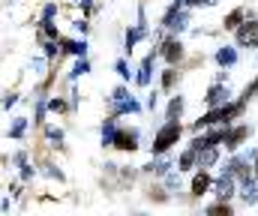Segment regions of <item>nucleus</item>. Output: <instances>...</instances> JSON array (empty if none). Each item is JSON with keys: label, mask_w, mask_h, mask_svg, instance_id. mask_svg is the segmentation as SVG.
<instances>
[{"label": "nucleus", "mask_w": 258, "mask_h": 216, "mask_svg": "<svg viewBox=\"0 0 258 216\" xmlns=\"http://www.w3.org/2000/svg\"><path fill=\"white\" fill-rule=\"evenodd\" d=\"M180 132H183V129H180V123H177V120H168V123L159 129V135L153 138V153H165L171 144H177Z\"/></svg>", "instance_id": "nucleus-1"}, {"label": "nucleus", "mask_w": 258, "mask_h": 216, "mask_svg": "<svg viewBox=\"0 0 258 216\" xmlns=\"http://www.w3.org/2000/svg\"><path fill=\"white\" fill-rule=\"evenodd\" d=\"M237 45L258 48V21H246L243 27H237Z\"/></svg>", "instance_id": "nucleus-2"}, {"label": "nucleus", "mask_w": 258, "mask_h": 216, "mask_svg": "<svg viewBox=\"0 0 258 216\" xmlns=\"http://www.w3.org/2000/svg\"><path fill=\"white\" fill-rule=\"evenodd\" d=\"M249 135V129L246 126H237V129H225V135H222V141H225V147L228 150H237L240 147V141Z\"/></svg>", "instance_id": "nucleus-3"}, {"label": "nucleus", "mask_w": 258, "mask_h": 216, "mask_svg": "<svg viewBox=\"0 0 258 216\" xmlns=\"http://www.w3.org/2000/svg\"><path fill=\"white\" fill-rule=\"evenodd\" d=\"M135 141H138V135H135V132H126V129L114 132V138H111V144L120 147V150H135V147H138Z\"/></svg>", "instance_id": "nucleus-4"}, {"label": "nucleus", "mask_w": 258, "mask_h": 216, "mask_svg": "<svg viewBox=\"0 0 258 216\" xmlns=\"http://www.w3.org/2000/svg\"><path fill=\"white\" fill-rule=\"evenodd\" d=\"M162 57H165L168 63H177V60L183 57V45H180L177 39H168V42L162 45Z\"/></svg>", "instance_id": "nucleus-5"}, {"label": "nucleus", "mask_w": 258, "mask_h": 216, "mask_svg": "<svg viewBox=\"0 0 258 216\" xmlns=\"http://www.w3.org/2000/svg\"><path fill=\"white\" fill-rule=\"evenodd\" d=\"M216 195H219L222 201L234 195V174H231V171H228L225 177H219V180H216Z\"/></svg>", "instance_id": "nucleus-6"}, {"label": "nucleus", "mask_w": 258, "mask_h": 216, "mask_svg": "<svg viewBox=\"0 0 258 216\" xmlns=\"http://www.w3.org/2000/svg\"><path fill=\"white\" fill-rule=\"evenodd\" d=\"M204 99H207V105H213V108H216V105H222V102L228 99V90L216 84V87H210V93H207Z\"/></svg>", "instance_id": "nucleus-7"}, {"label": "nucleus", "mask_w": 258, "mask_h": 216, "mask_svg": "<svg viewBox=\"0 0 258 216\" xmlns=\"http://www.w3.org/2000/svg\"><path fill=\"white\" fill-rule=\"evenodd\" d=\"M207 186H210V174H207V171L195 174V180H192V195H204V192H207Z\"/></svg>", "instance_id": "nucleus-8"}, {"label": "nucleus", "mask_w": 258, "mask_h": 216, "mask_svg": "<svg viewBox=\"0 0 258 216\" xmlns=\"http://www.w3.org/2000/svg\"><path fill=\"white\" fill-rule=\"evenodd\" d=\"M240 21H243V9H234V12H228V18L222 24H225V30H234V27H240Z\"/></svg>", "instance_id": "nucleus-9"}, {"label": "nucleus", "mask_w": 258, "mask_h": 216, "mask_svg": "<svg viewBox=\"0 0 258 216\" xmlns=\"http://www.w3.org/2000/svg\"><path fill=\"white\" fill-rule=\"evenodd\" d=\"M180 111H183V99H180V96H174V99H171V105H168V120H177V117H180Z\"/></svg>", "instance_id": "nucleus-10"}, {"label": "nucleus", "mask_w": 258, "mask_h": 216, "mask_svg": "<svg viewBox=\"0 0 258 216\" xmlns=\"http://www.w3.org/2000/svg\"><path fill=\"white\" fill-rule=\"evenodd\" d=\"M216 60H219L222 66H231V63H234V51H231V48H222V51L216 54Z\"/></svg>", "instance_id": "nucleus-11"}, {"label": "nucleus", "mask_w": 258, "mask_h": 216, "mask_svg": "<svg viewBox=\"0 0 258 216\" xmlns=\"http://www.w3.org/2000/svg\"><path fill=\"white\" fill-rule=\"evenodd\" d=\"M192 165H195V150L189 147V150L180 156V168H192Z\"/></svg>", "instance_id": "nucleus-12"}, {"label": "nucleus", "mask_w": 258, "mask_h": 216, "mask_svg": "<svg viewBox=\"0 0 258 216\" xmlns=\"http://www.w3.org/2000/svg\"><path fill=\"white\" fill-rule=\"evenodd\" d=\"M174 78H177V72L168 69L165 75H162V87H165V90H171V87H174Z\"/></svg>", "instance_id": "nucleus-13"}, {"label": "nucleus", "mask_w": 258, "mask_h": 216, "mask_svg": "<svg viewBox=\"0 0 258 216\" xmlns=\"http://www.w3.org/2000/svg\"><path fill=\"white\" fill-rule=\"evenodd\" d=\"M210 213H231V207H228V204H213Z\"/></svg>", "instance_id": "nucleus-14"}, {"label": "nucleus", "mask_w": 258, "mask_h": 216, "mask_svg": "<svg viewBox=\"0 0 258 216\" xmlns=\"http://www.w3.org/2000/svg\"><path fill=\"white\" fill-rule=\"evenodd\" d=\"M51 111H66V102H60V99H51Z\"/></svg>", "instance_id": "nucleus-15"}, {"label": "nucleus", "mask_w": 258, "mask_h": 216, "mask_svg": "<svg viewBox=\"0 0 258 216\" xmlns=\"http://www.w3.org/2000/svg\"><path fill=\"white\" fill-rule=\"evenodd\" d=\"M255 174H258V159H255Z\"/></svg>", "instance_id": "nucleus-16"}]
</instances>
